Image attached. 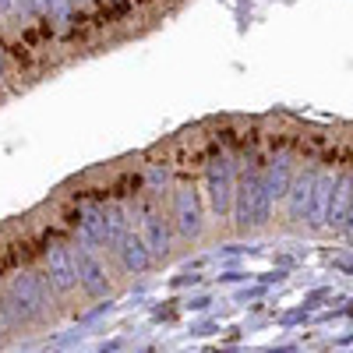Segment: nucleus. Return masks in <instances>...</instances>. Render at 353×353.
<instances>
[{
	"label": "nucleus",
	"mask_w": 353,
	"mask_h": 353,
	"mask_svg": "<svg viewBox=\"0 0 353 353\" xmlns=\"http://www.w3.org/2000/svg\"><path fill=\"white\" fill-rule=\"evenodd\" d=\"M269 219H272V198L265 194L261 170H251V173L241 176V184H237V201H233V223H237L241 233H251V230L269 226Z\"/></svg>",
	"instance_id": "1"
},
{
	"label": "nucleus",
	"mask_w": 353,
	"mask_h": 353,
	"mask_svg": "<svg viewBox=\"0 0 353 353\" xmlns=\"http://www.w3.org/2000/svg\"><path fill=\"white\" fill-rule=\"evenodd\" d=\"M205 194H209V209L219 219L233 216V201H237V181H233V163L226 156L212 159L205 170Z\"/></svg>",
	"instance_id": "2"
},
{
	"label": "nucleus",
	"mask_w": 353,
	"mask_h": 353,
	"mask_svg": "<svg viewBox=\"0 0 353 353\" xmlns=\"http://www.w3.org/2000/svg\"><path fill=\"white\" fill-rule=\"evenodd\" d=\"M46 279L57 293H71L78 286V254L64 241L46 244Z\"/></svg>",
	"instance_id": "3"
},
{
	"label": "nucleus",
	"mask_w": 353,
	"mask_h": 353,
	"mask_svg": "<svg viewBox=\"0 0 353 353\" xmlns=\"http://www.w3.org/2000/svg\"><path fill=\"white\" fill-rule=\"evenodd\" d=\"M173 223H176V233L188 241H198L201 230H205V212H201V201H198V191L194 188H176L173 194Z\"/></svg>",
	"instance_id": "4"
},
{
	"label": "nucleus",
	"mask_w": 353,
	"mask_h": 353,
	"mask_svg": "<svg viewBox=\"0 0 353 353\" xmlns=\"http://www.w3.org/2000/svg\"><path fill=\"white\" fill-rule=\"evenodd\" d=\"M46 283H50V279L39 276V272H18L8 290L14 293L18 304L32 314V318H43V314L50 311V286H46Z\"/></svg>",
	"instance_id": "5"
},
{
	"label": "nucleus",
	"mask_w": 353,
	"mask_h": 353,
	"mask_svg": "<svg viewBox=\"0 0 353 353\" xmlns=\"http://www.w3.org/2000/svg\"><path fill=\"white\" fill-rule=\"evenodd\" d=\"M350 212H353V173H339V176H336V184H332V198H329L325 230L343 233Z\"/></svg>",
	"instance_id": "6"
},
{
	"label": "nucleus",
	"mask_w": 353,
	"mask_h": 353,
	"mask_svg": "<svg viewBox=\"0 0 353 353\" xmlns=\"http://www.w3.org/2000/svg\"><path fill=\"white\" fill-rule=\"evenodd\" d=\"M78 286L88 293V297H106L110 293V276H106V265L88 251V248H81L78 251Z\"/></svg>",
	"instance_id": "7"
},
{
	"label": "nucleus",
	"mask_w": 353,
	"mask_h": 353,
	"mask_svg": "<svg viewBox=\"0 0 353 353\" xmlns=\"http://www.w3.org/2000/svg\"><path fill=\"white\" fill-rule=\"evenodd\" d=\"M113 254H117V261L124 265V272H131V276L145 272V269H149V265L156 261V254L149 251V244H145V237H141V233H134V230L128 233L124 244L117 248Z\"/></svg>",
	"instance_id": "8"
},
{
	"label": "nucleus",
	"mask_w": 353,
	"mask_h": 353,
	"mask_svg": "<svg viewBox=\"0 0 353 353\" xmlns=\"http://www.w3.org/2000/svg\"><path fill=\"white\" fill-rule=\"evenodd\" d=\"M261 184H265V194L276 201H286L290 194V184H293V159L290 156H276L269 166L261 170Z\"/></svg>",
	"instance_id": "9"
},
{
	"label": "nucleus",
	"mask_w": 353,
	"mask_h": 353,
	"mask_svg": "<svg viewBox=\"0 0 353 353\" xmlns=\"http://www.w3.org/2000/svg\"><path fill=\"white\" fill-rule=\"evenodd\" d=\"M332 184H336L332 173H318L314 191H311V198H307V212H304V223H307L311 230H325V212H329Z\"/></svg>",
	"instance_id": "10"
},
{
	"label": "nucleus",
	"mask_w": 353,
	"mask_h": 353,
	"mask_svg": "<svg viewBox=\"0 0 353 353\" xmlns=\"http://www.w3.org/2000/svg\"><path fill=\"white\" fill-rule=\"evenodd\" d=\"M314 181H318V170H301L290 184V194H286V216L293 223H304V212H307V198L314 191Z\"/></svg>",
	"instance_id": "11"
},
{
	"label": "nucleus",
	"mask_w": 353,
	"mask_h": 353,
	"mask_svg": "<svg viewBox=\"0 0 353 353\" xmlns=\"http://www.w3.org/2000/svg\"><path fill=\"white\" fill-rule=\"evenodd\" d=\"M141 237H145V244H149V251H152L156 258H166V254H170L173 233H170V226H166L163 212L149 209V212L141 216Z\"/></svg>",
	"instance_id": "12"
},
{
	"label": "nucleus",
	"mask_w": 353,
	"mask_h": 353,
	"mask_svg": "<svg viewBox=\"0 0 353 353\" xmlns=\"http://www.w3.org/2000/svg\"><path fill=\"white\" fill-rule=\"evenodd\" d=\"M78 241L88 248V251H96V248H106V219H103V209H81L78 216Z\"/></svg>",
	"instance_id": "13"
},
{
	"label": "nucleus",
	"mask_w": 353,
	"mask_h": 353,
	"mask_svg": "<svg viewBox=\"0 0 353 353\" xmlns=\"http://www.w3.org/2000/svg\"><path fill=\"white\" fill-rule=\"evenodd\" d=\"M103 219H106V248L117 251L124 244V237L131 233L128 209H124V205H117V201H110V205H103Z\"/></svg>",
	"instance_id": "14"
},
{
	"label": "nucleus",
	"mask_w": 353,
	"mask_h": 353,
	"mask_svg": "<svg viewBox=\"0 0 353 353\" xmlns=\"http://www.w3.org/2000/svg\"><path fill=\"white\" fill-rule=\"evenodd\" d=\"M71 4H74V0H39V11H43V14H50V18H57L61 25H68Z\"/></svg>",
	"instance_id": "15"
},
{
	"label": "nucleus",
	"mask_w": 353,
	"mask_h": 353,
	"mask_svg": "<svg viewBox=\"0 0 353 353\" xmlns=\"http://www.w3.org/2000/svg\"><path fill=\"white\" fill-rule=\"evenodd\" d=\"M14 4L25 11V14H32V11H39V0H14Z\"/></svg>",
	"instance_id": "16"
},
{
	"label": "nucleus",
	"mask_w": 353,
	"mask_h": 353,
	"mask_svg": "<svg viewBox=\"0 0 353 353\" xmlns=\"http://www.w3.org/2000/svg\"><path fill=\"white\" fill-rule=\"evenodd\" d=\"M11 4H14V0H0V11H8Z\"/></svg>",
	"instance_id": "17"
},
{
	"label": "nucleus",
	"mask_w": 353,
	"mask_h": 353,
	"mask_svg": "<svg viewBox=\"0 0 353 353\" xmlns=\"http://www.w3.org/2000/svg\"><path fill=\"white\" fill-rule=\"evenodd\" d=\"M343 269H350V272H353V258H346V261H343Z\"/></svg>",
	"instance_id": "18"
},
{
	"label": "nucleus",
	"mask_w": 353,
	"mask_h": 353,
	"mask_svg": "<svg viewBox=\"0 0 353 353\" xmlns=\"http://www.w3.org/2000/svg\"><path fill=\"white\" fill-rule=\"evenodd\" d=\"M0 71H4V57H0Z\"/></svg>",
	"instance_id": "19"
}]
</instances>
